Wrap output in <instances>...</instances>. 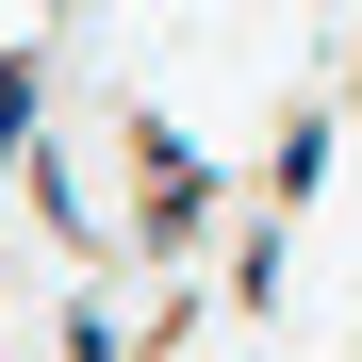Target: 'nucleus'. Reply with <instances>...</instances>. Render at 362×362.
Here are the masks:
<instances>
[{
  "label": "nucleus",
  "mask_w": 362,
  "mask_h": 362,
  "mask_svg": "<svg viewBox=\"0 0 362 362\" xmlns=\"http://www.w3.org/2000/svg\"><path fill=\"white\" fill-rule=\"evenodd\" d=\"M115 148H132V264H181V247L214 230V165L181 148L148 99H115Z\"/></svg>",
  "instance_id": "nucleus-1"
},
{
  "label": "nucleus",
  "mask_w": 362,
  "mask_h": 362,
  "mask_svg": "<svg viewBox=\"0 0 362 362\" xmlns=\"http://www.w3.org/2000/svg\"><path fill=\"white\" fill-rule=\"evenodd\" d=\"M33 99H49V49H0V165H33V148H49V115H33Z\"/></svg>",
  "instance_id": "nucleus-2"
},
{
  "label": "nucleus",
  "mask_w": 362,
  "mask_h": 362,
  "mask_svg": "<svg viewBox=\"0 0 362 362\" xmlns=\"http://www.w3.org/2000/svg\"><path fill=\"white\" fill-rule=\"evenodd\" d=\"M66 362H148V346H132V329H115V313H99V296H66Z\"/></svg>",
  "instance_id": "nucleus-3"
}]
</instances>
